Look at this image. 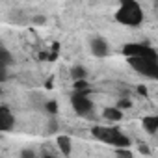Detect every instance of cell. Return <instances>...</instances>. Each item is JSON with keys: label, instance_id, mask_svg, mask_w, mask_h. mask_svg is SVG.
I'll use <instances>...</instances> for the list:
<instances>
[{"label": "cell", "instance_id": "11", "mask_svg": "<svg viewBox=\"0 0 158 158\" xmlns=\"http://www.w3.org/2000/svg\"><path fill=\"white\" fill-rule=\"evenodd\" d=\"M102 117H104L106 121H110V123H117V121L123 119V112H121L119 106H117V108H104Z\"/></svg>", "mask_w": 158, "mask_h": 158}, {"label": "cell", "instance_id": "1", "mask_svg": "<svg viewBox=\"0 0 158 158\" xmlns=\"http://www.w3.org/2000/svg\"><path fill=\"white\" fill-rule=\"evenodd\" d=\"M115 21L127 28H138L143 23V10L138 0H119L115 10Z\"/></svg>", "mask_w": 158, "mask_h": 158}, {"label": "cell", "instance_id": "6", "mask_svg": "<svg viewBox=\"0 0 158 158\" xmlns=\"http://www.w3.org/2000/svg\"><path fill=\"white\" fill-rule=\"evenodd\" d=\"M89 50H91V54H93L95 58H106V56L110 54V45H108V41H106L104 37L93 35V37L89 39Z\"/></svg>", "mask_w": 158, "mask_h": 158}, {"label": "cell", "instance_id": "13", "mask_svg": "<svg viewBox=\"0 0 158 158\" xmlns=\"http://www.w3.org/2000/svg\"><path fill=\"white\" fill-rule=\"evenodd\" d=\"M21 156H24V158H34V156H35V152H34L32 149H24V151L21 152Z\"/></svg>", "mask_w": 158, "mask_h": 158}, {"label": "cell", "instance_id": "5", "mask_svg": "<svg viewBox=\"0 0 158 158\" xmlns=\"http://www.w3.org/2000/svg\"><path fill=\"white\" fill-rule=\"evenodd\" d=\"M125 58H158V52L145 43H127L123 47Z\"/></svg>", "mask_w": 158, "mask_h": 158}, {"label": "cell", "instance_id": "9", "mask_svg": "<svg viewBox=\"0 0 158 158\" xmlns=\"http://www.w3.org/2000/svg\"><path fill=\"white\" fill-rule=\"evenodd\" d=\"M56 145H58L60 152H61V154H65V156H69V154L73 152V143H71V138H69V136H65V134H60V136L56 138Z\"/></svg>", "mask_w": 158, "mask_h": 158}, {"label": "cell", "instance_id": "2", "mask_svg": "<svg viewBox=\"0 0 158 158\" xmlns=\"http://www.w3.org/2000/svg\"><path fill=\"white\" fill-rule=\"evenodd\" d=\"M91 134L95 139L102 141V143H108L112 147H128L130 145V139L115 127H102V125H97L91 128Z\"/></svg>", "mask_w": 158, "mask_h": 158}, {"label": "cell", "instance_id": "4", "mask_svg": "<svg viewBox=\"0 0 158 158\" xmlns=\"http://www.w3.org/2000/svg\"><path fill=\"white\" fill-rule=\"evenodd\" d=\"M71 106L82 117H89L93 114V101L89 99L88 91H74L71 95Z\"/></svg>", "mask_w": 158, "mask_h": 158}, {"label": "cell", "instance_id": "12", "mask_svg": "<svg viewBox=\"0 0 158 158\" xmlns=\"http://www.w3.org/2000/svg\"><path fill=\"white\" fill-rule=\"evenodd\" d=\"M71 76H73V80H84V78L88 76V71L82 65H74L71 69Z\"/></svg>", "mask_w": 158, "mask_h": 158}, {"label": "cell", "instance_id": "3", "mask_svg": "<svg viewBox=\"0 0 158 158\" xmlns=\"http://www.w3.org/2000/svg\"><path fill=\"white\" fill-rule=\"evenodd\" d=\"M127 61L143 78L158 82V58H127Z\"/></svg>", "mask_w": 158, "mask_h": 158}, {"label": "cell", "instance_id": "14", "mask_svg": "<svg viewBox=\"0 0 158 158\" xmlns=\"http://www.w3.org/2000/svg\"><path fill=\"white\" fill-rule=\"evenodd\" d=\"M56 128H58V121L52 117V119H50V125H48V130H50V132H54Z\"/></svg>", "mask_w": 158, "mask_h": 158}, {"label": "cell", "instance_id": "7", "mask_svg": "<svg viewBox=\"0 0 158 158\" xmlns=\"http://www.w3.org/2000/svg\"><path fill=\"white\" fill-rule=\"evenodd\" d=\"M13 127H15V115L8 106H0V130L10 132Z\"/></svg>", "mask_w": 158, "mask_h": 158}, {"label": "cell", "instance_id": "8", "mask_svg": "<svg viewBox=\"0 0 158 158\" xmlns=\"http://www.w3.org/2000/svg\"><path fill=\"white\" fill-rule=\"evenodd\" d=\"M11 54L6 47L0 48V78H2V82L8 78V71H10V65H11Z\"/></svg>", "mask_w": 158, "mask_h": 158}, {"label": "cell", "instance_id": "10", "mask_svg": "<svg viewBox=\"0 0 158 158\" xmlns=\"http://www.w3.org/2000/svg\"><path fill=\"white\" fill-rule=\"evenodd\" d=\"M141 127L147 134H156L158 132V115H147L141 121Z\"/></svg>", "mask_w": 158, "mask_h": 158}]
</instances>
